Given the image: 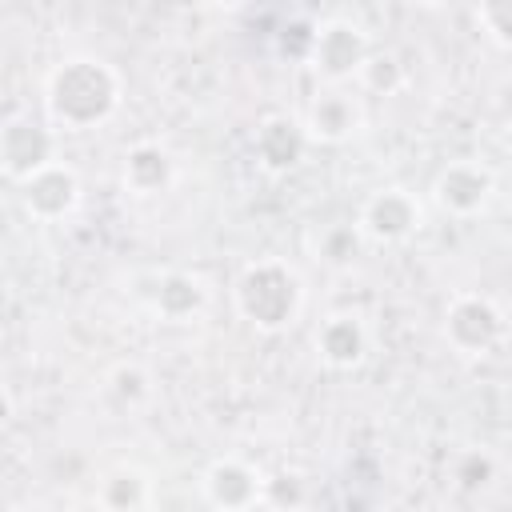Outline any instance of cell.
Segmentation results:
<instances>
[{"instance_id": "1", "label": "cell", "mask_w": 512, "mask_h": 512, "mask_svg": "<svg viewBox=\"0 0 512 512\" xmlns=\"http://www.w3.org/2000/svg\"><path fill=\"white\" fill-rule=\"evenodd\" d=\"M120 100H124L120 72L92 52L64 56L44 76L48 124L64 128V132H92L100 124H108L120 112Z\"/></svg>"}, {"instance_id": "2", "label": "cell", "mask_w": 512, "mask_h": 512, "mask_svg": "<svg viewBox=\"0 0 512 512\" xmlns=\"http://www.w3.org/2000/svg\"><path fill=\"white\" fill-rule=\"evenodd\" d=\"M232 304L240 320H248L256 332H284L288 324H296L304 308V284L292 264L264 256L244 264V272L232 284Z\"/></svg>"}, {"instance_id": "3", "label": "cell", "mask_w": 512, "mask_h": 512, "mask_svg": "<svg viewBox=\"0 0 512 512\" xmlns=\"http://www.w3.org/2000/svg\"><path fill=\"white\" fill-rule=\"evenodd\" d=\"M440 332L448 340V348L464 360H480L488 352L500 348L504 332H508V320L500 312V304L484 292H456L444 308V320H440Z\"/></svg>"}, {"instance_id": "4", "label": "cell", "mask_w": 512, "mask_h": 512, "mask_svg": "<svg viewBox=\"0 0 512 512\" xmlns=\"http://www.w3.org/2000/svg\"><path fill=\"white\" fill-rule=\"evenodd\" d=\"M372 56V36L364 24L348 20V16H328L316 24V40H312V56L308 68L328 84V88H344L348 80L360 76V68Z\"/></svg>"}, {"instance_id": "5", "label": "cell", "mask_w": 512, "mask_h": 512, "mask_svg": "<svg viewBox=\"0 0 512 512\" xmlns=\"http://www.w3.org/2000/svg\"><path fill=\"white\" fill-rule=\"evenodd\" d=\"M56 128L32 112H12L0 128V172L20 188L48 164H56Z\"/></svg>"}, {"instance_id": "6", "label": "cell", "mask_w": 512, "mask_h": 512, "mask_svg": "<svg viewBox=\"0 0 512 512\" xmlns=\"http://www.w3.org/2000/svg\"><path fill=\"white\" fill-rule=\"evenodd\" d=\"M356 228L372 244H404L424 228V204L416 200V192H408L400 184L376 188L360 200Z\"/></svg>"}, {"instance_id": "7", "label": "cell", "mask_w": 512, "mask_h": 512, "mask_svg": "<svg viewBox=\"0 0 512 512\" xmlns=\"http://www.w3.org/2000/svg\"><path fill=\"white\" fill-rule=\"evenodd\" d=\"M496 192V176L484 160H452L432 180V204L456 220H472L488 208Z\"/></svg>"}, {"instance_id": "8", "label": "cell", "mask_w": 512, "mask_h": 512, "mask_svg": "<svg viewBox=\"0 0 512 512\" xmlns=\"http://www.w3.org/2000/svg\"><path fill=\"white\" fill-rule=\"evenodd\" d=\"M84 200V184L76 176L72 164L56 160L44 172H36L28 184H20V208L36 220V224H60L68 220Z\"/></svg>"}, {"instance_id": "9", "label": "cell", "mask_w": 512, "mask_h": 512, "mask_svg": "<svg viewBox=\"0 0 512 512\" xmlns=\"http://www.w3.org/2000/svg\"><path fill=\"white\" fill-rule=\"evenodd\" d=\"M200 492L216 512H252L264 504V472L240 456H220L204 468Z\"/></svg>"}, {"instance_id": "10", "label": "cell", "mask_w": 512, "mask_h": 512, "mask_svg": "<svg viewBox=\"0 0 512 512\" xmlns=\"http://www.w3.org/2000/svg\"><path fill=\"white\" fill-rule=\"evenodd\" d=\"M364 128V100L348 88H320L304 108V132L312 144H344Z\"/></svg>"}, {"instance_id": "11", "label": "cell", "mask_w": 512, "mask_h": 512, "mask_svg": "<svg viewBox=\"0 0 512 512\" xmlns=\"http://www.w3.org/2000/svg\"><path fill=\"white\" fill-rule=\"evenodd\" d=\"M144 304L160 316V320H192L204 312L208 304V284L196 276V272H180V268H168V272H152L148 288H140Z\"/></svg>"}, {"instance_id": "12", "label": "cell", "mask_w": 512, "mask_h": 512, "mask_svg": "<svg viewBox=\"0 0 512 512\" xmlns=\"http://www.w3.org/2000/svg\"><path fill=\"white\" fill-rule=\"evenodd\" d=\"M308 132H304V120L296 116H264L256 124V136H252V152H256V164L272 176H284L292 168H300L304 152H308Z\"/></svg>"}, {"instance_id": "13", "label": "cell", "mask_w": 512, "mask_h": 512, "mask_svg": "<svg viewBox=\"0 0 512 512\" xmlns=\"http://www.w3.org/2000/svg\"><path fill=\"white\" fill-rule=\"evenodd\" d=\"M312 344H316V356H320L328 368L352 372V368H360L364 356H368V328H364V320H360L356 312H332V316L320 320Z\"/></svg>"}, {"instance_id": "14", "label": "cell", "mask_w": 512, "mask_h": 512, "mask_svg": "<svg viewBox=\"0 0 512 512\" xmlns=\"http://www.w3.org/2000/svg\"><path fill=\"white\" fill-rule=\"evenodd\" d=\"M120 184L132 196H160L176 184V160L156 140H136L120 160Z\"/></svg>"}, {"instance_id": "15", "label": "cell", "mask_w": 512, "mask_h": 512, "mask_svg": "<svg viewBox=\"0 0 512 512\" xmlns=\"http://www.w3.org/2000/svg\"><path fill=\"white\" fill-rule=\"evenodd\" d=\"M96 500L104 512H144L152 504V476L140 464H116L96 484Z\"/></svg>"}, {"instance_id": "16", "label": "cell", "mask_w": 512, "mask_h": 512, "mask_svg": "<svg viewBox=\"0 0 512 512\" xmlns=\"http://www.w3.org/2000/svg\"><path fill=\"white\" fill-rule=\"evenodd\" d=\"M104 392L116 408L124 412H140L148 400H152V372L136 360H120L116 368H108L104 376Z\"/></svg>"}, {"instance_id": "17", "label": "cell", "mask_w": 512, "mask_h": 512, "mask_svg": "<svg viewBox=\"0 0 512 512\" xmlns=\"http://www.w3.org/2000/svg\"><path fill=\"white\" fill-rule=\"evenodd\" d=\"M356 84H360V92L392 96V92H400V88L408 84V68L400 64L396 52H388V48H372V56H368V64L360 68Z\"/></svg>"}, {"instance_id": "18", "label": "cell", "mask_w": 512, "mask_h": 512, "mask_svg": "<svg viewBox=\"0 0 512 512\" xmlns=\"http://www.w3.org/2000/svg\"><path fill=\"white\" fill-rule=\"evenodd\" d=\"M448 476H452V488L456 492H484L492 480H496V456L488 448H460L448 464Z\"/></svg>"}, {"instance_id": "19", "label": "cell", "mask_w": 512, "mask_h": 512, "mask_svg": "<svg viewBox=\"0 0 512 512\" xmlns=\"http://www.w3.org/2000/svg\"><path fill=\"white\" fill-rule=\"evenodd\" d=\"M360 244H364V232L356 224H328L320 236H316V256L332 268H344L360 256Z\"/></svg>"}, {"instance_id": "20", "label": "cell", "mask_w": 512, "mask_h": 512, "mask_svg": "<svg viewBox=\"0 0 512 512\" xmlns=\"http://www.w3.org/2000/svg\"><path fill=\"white\" fill-rule=\"evenodd\" d=\"M264 504L276 512H300L308 504V480L292 468H280L272 476H264Z\"/></svg>"}, {"instance_id": "21", "label": "cell", "mask_w": 512, "mask_h": 512, "mask_svg": "<svg viewBox=\"0 0 512 512\" xmlns=\"http://www.w3.org/2000/svg\"><path fill=\"white\" fill-rule=\"evenodd\" d=\"M472 20L496 48H512V0H488L472 12Z\"/></svg>"}, {"instance_id": "22", "label": "cell", "mask_w": 512, "mask_h": 512, "mask_svg": "<svg viewBox=\"0 0 512 512\" xmlns=\"http://www.w3.org/2000/svg\"><path fill=\"white\" fill-rule=\"evenodd\" d=\"M496 112H500V120L512 128V76L500 84V92H496Z\"/></svg>"}]
</instances>
